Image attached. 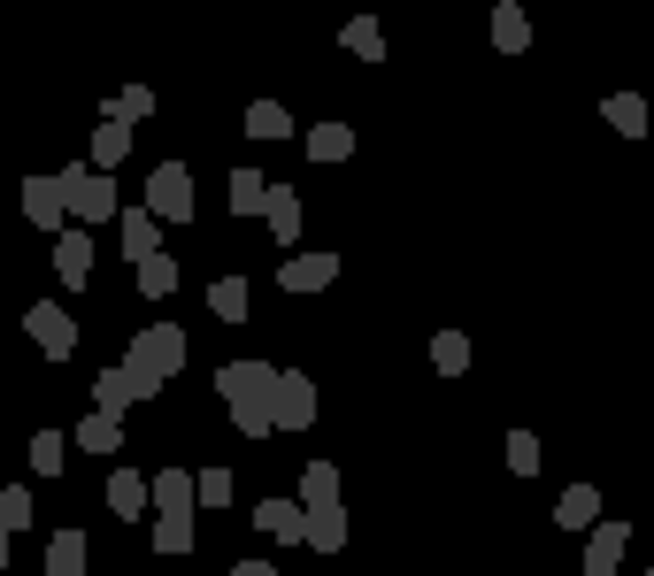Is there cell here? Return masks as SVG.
I'll return each instance as SVG.
<instances>
[{"label": "cell", "mask_w": 654, "mask_h": 576, "mask_svg": "<svg viewBox=\"0 0 654 576\" xmlns=\"http://www.w3.org/2000/svg\"><path fill=\"white\" fill-rule=\"evenodd\" d=\"M0 569H8V531H0Z\"/></svg>", "instance_id": "obj_39"}, {"label": "cell", "mask_w": 654, "mask_h": 576, "mask_svg": "<svg viewBox=\"0 0 654 576\" xmlns=\"http://www.w3.org/2000/svg\"><path fill=\"white\" fill-rule=\"evenodd\" d=\"M262 223H270V239H278V247H293V239H301V192H293V185H270Z\"/></svg>", "instance_id": "obj_13"}, {"label": "cell", "mask_w": 654, "mask_h": 576, "mask_svg": "<svg viewBox=\"0 0 654 576\" xmlns=\"http://www.w3.org/2000/svg\"><path fill=\"white\" fill-rule=\"evenodd\" d=\"M62 453H70V438H62V431L31 438V469H39V476H62Z\"/></svg>", "instance_id": "obj_33"}, {"label": "cell", "mask_w": 654, "mask_h": 576, "mask_svg": "<svg viewBox=\"0 0 654 576\" xmlns=\"http://www.w3.org/2000/svg\"><path fill=\"white\" fill-rule=\"evenodd\" d=\"M647 576H654V569H647Z\"/></svg>", "instance_id": "obj_40"}, {"label": "cell", "mask_w": 654, "mask_h": 576, "mask_svg": "<svg viewBox=\"0 0 654 576\" xmlns=\"http://www.w3.org/2000/svg\"><path fill=\"white\" fill-rule=\"evenodd\" d=\"M31 523V492L23 484H0V531H23Z\"/></svg>", "instance_id": "obj_36"}, {"label": "cell", "mask_w": 654, "mask_h": 576, "mask_svg": "<svg viewBox=\"0 0 654 576\" xmlns=\"http://www.w3.org/2000/svg\"><path fill=\"white\" fill-rule=\"evenodd\" d=\"M23 216L62 239V216H70V208H62V177H23Z\"/></svg>", "instance_id": "obj_8"}, {"label": "cell", "mask_w": 654, "mask_h": 576, "mask_svg": "<svg viewBox=\"0 0 654 576\" xmlns=\"http://www.w3.org/2000/svg\"><path fill=\"white\" fill-rule=\"evenodd\" d=\"M155 223H193V169L185 161H163L147 169V200H139Z\"/></svg>", "instance_id": "obj_4"}, {"label": "cell", "mask_w": 654, "mask_h": 576, "mask_svg": "<svg viewBox=\"0 0 654 576\" xmlns=\"http://www.w3.org/2000/svg\"><path fill=\"white\" fill-rule=\"evenodd\" d=\"M54 277L70 292L93 285V239H85V231H62V239H54Z\"/></svg>", "instance_id": "obj_9"}, {"label": "cell", "mask_w": 654, "mask_h": 576, "mask_svg": "<svg viewBox=\"0 0 654 576\" xmlns=\"http://www.w3.org/2000/svg\"><path fill=\"white\" fill-rule=\"evenodd\" d=\"M255 531L278 538V546H309V507L301 500H262L255 507Z\"/></svg>", "instance_id": "obj_7"}, {"label": "cell", "mask_w": 654, "mask_h": 576, "mask_svg": "<svg viewBox=\"0 0 654 576\" xmlns=\"http://www.w3.org/2000/svg\"><path fill=\"white\" fill-rule=\"evenodd\" d=\"M309 546H316V554H339V546H346V507H324V515H309Z\"/></svg>", "instance_id": "obj_29"}, {"label": "cell", "mask_w": 654, "mask_h": 576, "mask_svg": "<svg viewBox=\"0 0 654 576\" xmlns=\"http://www.w3.org/2000/svg\"><path fill=\"white\" fill-rule=\"evenodd\" d=\"M432 369H439V377H463V369H470V338H463V331H439V338H432Z\"/></svg>", "instance_id": "obj_26"}, {"label": "cell", "mask_w": 654, "mask_h": 576, "mask_svg": "<svg viewBox=\"0 0 654 576\" xmlns=\"http://www.w3.org/2000/svg\"><path fill=\"white\" fill-rule=\"evenodd\" d=\"M346 154H354V132H346V124H316V132H309V161H346Z\"/></svg>", "instance_id": "obj_27"}, {"label": "cell", "mask_w": 654, "mask_h": 576, "mask_svg": "<svg viewBox=\"0 0 654 576\" xmlns=\"http://www.w3.org/2000/svg\"><path fill=\"white\" fill-rule=\"evenodd\" d=\"M93 400H101V416H116V423H124V408H139V385H132V369H101Z\"/></svg>", "instance_id": "obj_20"}, {"label": "cell", "mask_w": 654, "mask_h": 576, "mask_svg": "<svg viewBox=\"0 0 654 576\" xmlns=\"http://www.w3.org/2000/svg\"><path fill=\"white\" fill-rule=\"evenodd\" d=\"M492 46H500V54H523V46H531V15H523L516 0L492 8Z\"/></svg>", "instance_id": "obj_18"}, {"label": "cell", "mask_w": 654, "mask_h": 576, "mask_svg": "<svg viewBox=\"0 0 654 576\" xmlns=\"http://www.w3.org/2000/svg\"><path fill=\"white\" fill-rule=\"evenodd\" d=\"M216 392H224L231 423H239L247 438H270V392H278V369H270L262 354H239V362H224V369H216Z\"/></svg>", "instance_id": "obj_1"}, {"label": "cell", "mask_w": 654, "mask_h": 576, "mask_svg": "<svg viewBox=\"0 0 654 576\" xmlns=\"http://www.w3.org/2000/svg\"><path fill=\"white\" fill-rule=\"evenodd\" d=\"M62 208H70L77 223L124 216V208H116V177H101V169H62Z\"/></svg>", "instance_id": "obj_3"}, {"label": "cell", "mask_w": 654, "mask_h": 576, "mask_svg": "<svg viewBox=\"0 0 654 576\" xmlns=\"http://www.w3.org/2000/svg\"><path fill=\"white\" fill-rule=\"evenodd\" d=\"M147 492H155V507H163V515H193V500H200V492H193V469H155V476H147Z\"/></svg>", "instance_id": "obj_14"}, {"label": "cell", "mask_w": 654, "mask_h": 576, "mask_svg": "<svg viewBox=\"0 0 654 576\" xmlns=\"http://www.w3.org/2000/svg\"><path fill=\"white\" fill-rule=\"evenodd\" d=\"M331 277H339V254H301V262H286L278 285H286V292H324Z\"/></svg>", "instance_id": "obj_16"}, {"label": "cell", "mask_w": 654, "mask_h": 576, "mask_svg": "<svg viewBox=\"0 0 654 576\" xmlns=\"http://www.w3.org/2000/svg\"><path fill=\"white\" fill-rule=\"evenodd\" d=\"M301 507H309V515L339 507V469H331V461H309V469H301Z\"/></svg>", "instance_id": "obj_17"}, {"label": "cell", "mask_w": 654, "mask_h": 576, "mask_svg": "<svg viewBox=\"0 0 654 576\" xmlns=\"http://www.w3.org/2000/svg\"><path fill=\"white\" fill-rule=\"evenodd\" d=\"M147 507H155L147 476H139V469H116V476H108V515H116V523H139Z\"/></svg>", "instance_id": "obj_11"}, {"label": "cell", "mask_w": 654, "mask_h": 576, "mask_svg": "<svg viewBox=\"0 0 654 576\" xmlns=\"http://www.w3.org/2000/svg\"><path fill=\"white\" fill-rule=\"evenodd\" d=\"M247 139H293V116H286L278 101H255V108H247Z\"/></svg>", "instance_id": "obj_25"}, {"label": "cell", "mask_w": 654, "mask_h": 576, "mask_svg": "<svg viewBox=\"0 0 654 576\" xmlns=\"http://www.w3.org/2000/svg\"><path fill=\"white\" fill-rule=\"evenodd\" d=\"M147 116H155V93H147V85H124V93L108 101V124H147Z\"/></svg>", "instance_id": "obj_31"}, {"label": "cell", "mask_w": 654, "mask_h": 576, "mask_svg": "<svg viewBox=\"0 0 654 576\" xmlns=\"http://www.w3.org/2000/svg\"><path fill=\"white\" fill-rule=\"evenodd\" d=\"M224 200H231V216H262V200H270V185H262V169H231V185H224Z\"/></svg>", "instance_id": "obj_22"}, {"label": "cell", "mask_w": 654, "mask_h": 576, "mask_svg": "<svg viewBox=\"0 0 654 576\" xmlns=\"http://www.w3.org/2000/svg\"><path fill=\"white\" fill-rule=\"evenodd\" d=\"M116 223H124V262H132V270H139V262H155V254H163V223H155V216H147V208H124V216H116Z\"/></svg>", "instance_id": "obj_10"}, {"label": "cell", "mask_w": 654, "mask_h": 576, "mask_svg": "<svg viewBox=\"0 0 654 576\" xmlns=\"http://www.w3.org/2000/svg\"><path fill=\"white\" fill-rule=\"evenodd\" d=\"M139 292H147V300H169V292H177V262H169V254L139 262Z\"/></svg>", "instance_id": "obj_34"}, {"label": "cell", "mask_w": 654, "mask_h": 576, "mask_svg": "<svg viewBox=\"0 0 654 576\" xmlns=\"http://www.w3.org/2000/svg\"><path fill=\"white\" fill-rule=\"evenodd\" d=\"M155 554H193V515H155Z\"/></svg>", "instance_id": "obj_32"}, {"label": "cell", "mask_w": 654, "mask_h": 576, "mask_svg": "<svg viewBox=\"0 0 654 576\" xmlns=\"http://www.w3.org/2000/svg\"><path fill=\"white\" fill-rule=\"evenodd\" d=\"M193 492H200V507H231V469H200Z\"/></svg>", "instance_id": "obj_35"}, {"label": "cell", "mask_w": 654, "mask_h": 576, "mask_svg": "<svg viewBox=\"0 0 654 576\" xmlns=\"http://www.w3.org/2000/svg\"><path fill=\"white\" fill-rule=\"evenodd\" d=\"M508 469L516 476H539V438L531 431H508Z\"/></svg>", "instance_id": "obj_37"}, {"label": "cell", "mask_w": 654, "mask_h": 576, "mask_svg": "<svg viewBox=\"0 0 654 576\" xmlns=\"http://www.w3.org/2000/svg\"><path fill=\"white\" fill-rule=\"evenodd\" d=\"M124 154H132V124H101V132H93V169H101V177H116Z\"/></svg>", "instance_id": "obj_23"}, {"label": "cell", "mask_w": 654, "mask_h": 576, "mask_svg": "<svg viewBox=\"0 0 654 576\" xmlns=\"http://www.w3.org/2000/svg\"><path fill=\"white\" fill-rule=\"evenodd\" d=\"M554 523H562V531H593V523H601V484H570V492L554 500Z\"/></svg>", "instance_id": "obj_15"}, {"label": "cell", "mask_w": 654, "mask_h": 576, "mask_svg": "<svg viewBox=\"0 0 654 576\" xmlns=\"http://www.w3.org/2000/svg\"><path fill=\"white\" fill-rule=\"evenodd\" d=\"M231 576H278V562H231Z\"/></svg>", "instance_id": "obj_38"}, {"label": "cell", "mask_w": 654, "mask_h": 576, "mask_svg": "<svg viewBox=\"0 0 654 576\" xmlns=\"http://www.w3.org/2000/svg\"><path fill=\"white\" fill-rule=\"evenodd\" d=\"M77 446H85V453H116V446H124V423L93 408V416H77Z\"/></svg>", "instance_id": "obj_24"}, {"label": "cell", "mask_w": 654, "mask_h": 576, "mask_svg": "<svg viewBox=\"0 0 654 576\" xmlns=\"http://www.w3.org/2000/svg\"><path fill=\"white\" fill-rule=\"evenodd\" d=\"M624 523H593L585 531V576H616V562H624Z\"/></svg>", "instance_id": "obj_12"}, {"label": "cell", "mask_w": 654, "mask_h": 576, "mask_svg": "<svg viewBox=\"0 0 654 576\" xmlns=\"http://www.w3.org/2000/svg\"><path fill=\"white\" fill-rule=\"evenodd\" d=\"M23 331H31V346H39L46 362H70V354H77V323H70L62 300H39V307L23 315Z\"/></svg>", "instance_id": "obj_6"}, {"label": "cell", "mask_w": 654, "mask_h": 576, "mask_svg": "<svg viewBox=\"0 0 654 576\" xmlns=\"http://www.w3.org/2000/svg\"><path fill=\"white\" fill-rule=\"evenodd\" d=\"M208 307H216L224 323H247V277H216V285H208Z\"/></svg>", "instance_id": "obj_28"}, {"label": "cell", "mask_w": 654, "mask_h": 576, "mask_svg": "<svg viewBox=\"0 0 654 576\" xmlns=\"http://www.w3.org/2000/svg\"><path fill=\"white\" fill-rule=\"evenodd\" d=\"M601 116H609V132L647 139V101H640V93H609V101H601Z\"/></svg>", "instance_id": "obj_19"}, {"label": "cell", "mask_w": 654, "mask_h": 576, "mask_svg": "<svg viewBox=\"0 0 654 576\" xmlns=\"http://www.w3.org/2000/svg\"><path fill=\"white\" fill-rule=\"evenodd\" d=\"M124 369H132V385H139V400H155L169 377L185 369V331L177 323H147L139 338H132V354H124Z\"/></svg>", "instance_id": "obj_2"}, {"label": "cell", "mask_w": 654, "mask_h": 576, "mask_svg": "<svg viewBox=\"0 0 654 576\" xmlns=\"http://www.w3.org/2000/svg\"><path fill=\"white\" fill-rule=\"evenodd\" d=\"M309 423H316V377L278 369V392H270V431H309Z\"/></svg>", "instance_id": "obj_5"}, {"label": "cell", "mask_w": 654, "mask_h": 576, "mask_svg": "<svg viewBox=\"0 0 654 576\" xmlns=\"http://www.w3.org/2000/svg\"><path fill=\"white\" fill-rule=\"evenodd\" d=\"M46 576H85V531H54L46 538Z\"/></svg>", "instance_id": "obj_21"}, {"label": "cell", "mask_w": 654, "mask_h": 576, "mask_svg": "<svg viewBox=\"0 0 654 576\" xmlns=\"http://www.w3.org/2000/svg\"><path fill=\"white\" fill-rule=\"evenodd\" d=\"M346 54H354V62H377V54H385V31H377V15H354V23H346Z\"/></svg>", "instance_id": "obj_30"}]
</instances>
